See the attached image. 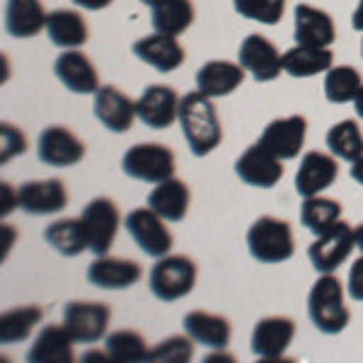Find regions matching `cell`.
<instances>
[{
    "label": "cell",
    "instance_id": "cell-1",
    "mask_svg": "<svg viewBox=\"0 0 363 363\" xmlns=\"http://www.w3.org/2000/svg\"><path fill=\"white\" fill-rule=\"evenodd\" d=\"M179 128L191 155L206 157L223 143V124L213 99L203 92H186L179 102Z\"/></svg>",
    "mask_w": 363,
    "mask_h": 363
},
{
    "label": "cell",
    "instance_id": "cell-2",
    "mask_svg": "<svg viewBox=\"0 0 363 363\" xmlns=\"http://www.w3.org/2000/svg\"><path fill=\"white\" fill-rule=\"evenodd\" d=\"M308 318L315 330L327 337L342 335L351 322L349 308L344 306V284L335 274H320L308 294Z\"/></svg>",
    "mask_w": 363,
    "mask_h": 363
},
{
    "label": "cell",
    "instance_id": "cell-3",
    "mask_svg": "<svg viewBox=\"0 0 363 363\" xmlns=\"http://www.w3.org/2000/svg\"><path fill=\"white\" fill-rule=\"evenodd\" d=\"M247 250L259 264H281L296 255L294 228L277 216H262L247 230Z\"/></svg>",
    "mask_w": 363,
    "mask_h": 363
},
{
    "label": "cell",
    "instance_id": "cell-4",
    "mask_svg": "<svg viewBox=\"0 0 363 363\" xmlns=\"http://www.w3.org/2000/svg\"><path fill=\"white\" fill-rule=\"evenodd\" d=\"M199 267L186 255H165L155 259L148 274V289L160 303L182 301L194 291Z\"/></svg>",
    "mask_w": 363,
    "mask_h": 363
},
{
    "label": "cell",
    "instance_id": "cell-5",
    "mask_svg": "<svg viewBox=\"0 0 363 363\" xmlns=\"http://www.w3.org/2000/svg\"><path fill=\"white\" fill-rule=\"evenodd\" d=\"M177 160L172 148L162 143H136L126 150L121 157V172L136 182L160 184L169 177H174Z\"/></svg>",
    "mask_w": 363,
    "mask_h": 363
},
{
    "label": "cell",
    "instance_id": "cell-6",
    "mask_svg": "<svg viewBox=\"0 0 363 363\" xmlns=\"http://www.w3.org/2000/svg\"><path fill=\"white\" fill-rule=\"evenodd\" d=\"M80 220H83L87 235V250L95 257L109 255V250H112L116 240V233L121 228V211L114 199L95 196L90 203H85Z\"/></svg>",
    "mask_w": 363,
    "mask_h": 363
},
{
    "label": "cell",
    "instance_id": "cell-7",
    "mask_svg": "<svg viewBox=\"0 0 363 363\" xmlns=\"http://www.w3.org/2000/svg\"><path fill=\"white\" fill-rule=\"evenodd\" d=\"M112 308L102 301H70L63 308V327L75 344H97L107 337Z\"/></svg>",
    "mask_w": 363,
    "mask_h": 363
},
{
    "label": "cell",
    "instance_id": "cell-8",
    "mask_svg": "<svg viewBox=\"0 0 363 363\" xmlns=\"http://www.w3.org/2000/svg\"><path fill=\"white\" fill-rule=\"evenodd\" d=\"M124 228L131 235V240L136 242V247L143 252V255L153 257V259H160V257L169 255L174 245V238L167 228V220L162 216H157L153 208H133L131 213H126L124 218Z\"/></svg>",
    "mask_w": 363,
    "mask_h": 363
},
{
    "label": "cell",
    "instance_id": "cell-9",
    "mask_svg": "<svg viewBox=\"0 0 363 363\" xmlns=\"http://www.w3.org/2000/svg\"><path fill=\"white\" fill-rule=\"evenodd\" d=\"M354 250V225H349L347 220H337L330 230L315 235L313 245L308 247V259L318 274H335Z\"/></svg>",
    "mask_w": 363,
    "mask_h": 363
},
{
    "label": "cell",
    "instance_id": "cell-10",
    "mask_svg": "<svg viewBox=\"0 0 363 363\" xmlns=\"http://www.w3.org/2000/svg\"><path fill=\"white\" fill-rule=\"evenodd\" d=\"M308 136V119L303 114L279 116V119L269 121L257 138V143L279 160H296L301 155L303 145H306Z\"/></svg>",
    "mask_w": 363,
    "mask_h": 363
},
{
    "label": "cell",
    "instance_id": "cell-11",
    "mask_svg": "<svg viewBox=\"0 0 363 363\" xmlns=\"http://www.w3.org/2000/svg\"><path fill=\"white\" fill-rule=\"evenodd\" d=\"M238 63L257 83H272L284 73V54L262 34H247L240 44Z\"/></svg>",
    "mask_w": 363,
    "mask_h": 363
},
{
    "label": "cell",
    "instance_id": "cell-12",
    "mask_svg": "<svg viewBox=\"0 0 363 363\" xmlns=\"http://www.w3.org/2000/svg\"><path fill=\"white\" fill-rule=\"evenodd\" d=\"M179 102L182 97L172 85L153 83L145 87L136 99L138 119L148 128L165 131L174 121H179Z\"/></svg>",
    "mask_w": 363,
    "mask_h": 363
},
{
    "label": "cell",
    "instance_id": "cell-13",
    "mask_svg": "<svg viewBox=\"0 0 363 363\" xmlns=\"http://www.w3.org/2000/svg\"><path fill=\"white\" fill-rule=\"evenodd\" d=\"M296 337V322L289 315H269L262 318L252 330L250 347L257 359L277 361L289 351Z\"/></svg>",
    "mask_w": 363,
    "mask_h": 363
},
{
    "label": "cell",
    "instance_id": "cell-14",
    "mask_svg": "<svg viewBox=\"0 0 363 363\" xmlns=\"http://www.w3.org/2000/svg\"><path fill=\"white\" fill-rule=\"evenodd\" d=\"M85 143L68 126H46L37 138V155L49 167H73L83 162Z\"/></svg>",
    "mask_w": 363,
    "mask_h": 363
},
{
    "label": "cell",
    "instance_id": "cell-15",
    "mask_svg": "<svg viewBox=\"0 0 363 363\" xmlns=\"http://www.w3.org/2000/svg\"><path fill=\"white\" fill-rule=\"evenodd\" d=\"M284 160L272 155L262 148L259 143L250 145L242 150V155L235 160V174L242 184L255 186V189H274L284 177Z\"/></svg>",
    "mask_w": 363,
    "mask_h": 363
},
{
    "label": "cell",
    "instance_id": "cell-16",
    "mask_svg": "<svg viewBox=\"0 0 363 363\" xmlns=\"http://www.w3.org/2000/svg\"><path fill=\"white\" fill-rule=\"evenodd\" d=\"M339 177V162L335 155L320 153V150H308L301 157V165L296 169V191L298 196H318L325 189H330Z\"/></svg>",
    "mask_w": 363,
    "mask_h": 363
},
{
    "label": "cell",
    "instance_id": "cell-17",
    "mask_svg": "<svg viewBox=\"0 0 363 363\" xmlns=\"http://www.w3.org/2000/svg\"><path fill=\"white\" fill-rule=\"evenodd\" d=\"M68 186L63 179H32L20 186V208L29 216H56L68 206Z\"/></svg>",
    "mask_w": 363,
    "mask_h": 363
},
{
    "label": "cell",
    "instance_id": "cell-18",
    "mask_svg": "<svg viewBox=\"0 0 363 363\" xmlns=\"http://www.w3.org/2000/svg\"><path fill=\"white\" fill-rule=\"evenodd\" d=\"M95 116L99 119L107 131L112 133H126L131 131L133 121L138 119L136 112V102L121 92L116 85H102L95 92V102H92Z\"/></svg>",
    "mask_w": 363,
    "mask_h": 363
},
{
    "label": "cell",
    "instance_id": "cell-19",
    "mask_svg": "<svg viewBox=\"0 0 363 363\" xmlns=\"http://www.w3.org/2000/svg\"><path fill=\"white\" fill-rule=\"evenodd\" d=\"M131 51L138 61L155 68L157 73H174L186 61L184 46L179 44V37H172V34H148V37L133 42Z\"/></svg>",
    "mask_w": 363,
    "mask_h": 363
},
{
    "label": "cell",
    "instance_id": "cell-20",
    "mask_svg": "<svg viewBox=\"0 0 363 363\" xmlns=\"http://www.w3.org/2000/svg\"><path fill=\"white\" fill-rule=\"evenodd\" d=\"M54 73L61 85L73 95H95L99 90L97 66L80 49H66L54 61Z\"/></svg>",
    "mask_w": 363,
    "mask_h": 363
},
{
    "label": "cell",
    "instance_id": "cell-21",
    "mask_svg": "<svg viewBox=\"0 0 363 363\" xmlns=\"http://www.w3.org/2000/svg\"><path fill=\"white\" fill-rule=\"evenodd\" d=\"M143 277V267L136 259H126V257H112L102 255L95 257L92 264L87 267V281L95 289L104 291H121L136 286Z\"/></svg>",
    "mask_w": 363,
    "mask_h": 363
},
{
    "label": "cell",
    "instance_id": "cell-22",
    "mask_svg": "<svg viewBox=\"0 0 363 363\" xmlns=\"http://www.w3.org/2000/svg\"><path fill=\"white\" fill-rule=\"evenodd\" d=\"M294 39L303 46H332L337 39V25L325 10L298 3L294 10Z\"/></svg>",
    "mask_w": 363,
    "mask_h": 363
},
{
    "label": "cell",
    "instance_id": "cell-23",
    "mask_svg": "<svg viewBox=\"0 0 363 363\" xmlns=\"http://www.w3.org/2000/svg\"><path fill=\"white\" fill-rule=\"evenodd\" d=\"M182 327L196 344L211 351H223L233 337L230 320L223 315L206 313V310H189L182 318Z\"/></svg>",
    "mask_w": 363,
    "mask_h": 363
},
{
    "label": "cell",
    "instance_id": "cell-24",
    "mask_svg": "<svg viewBox=\"0 0 363 363\" xmlns=\"http://www.w3.org/2000/svg\"><path fill=\"white\" fill-rule=\"evenodd\" d=\"M46 37L58 49H80L90 39V25L85 15L73 8H58L51 10L46 17Z\"/></svg>",
    "mask_w": 363,
    "mask_h": 363
},
{
    "label": "cell",
    "instance_id": "cell-25",
    "mask_svg": "<svg viewBox=\"0 0 363 363\" xmlns=\"http://www.w3.org/2000/svg\"><path fill=\"white\" fill-rule=\"evenodd\" d=\"M245 70L240 63L233 61H206L201 68L196 70L194 83L196 90L203 92L211 99L228 97L245 83Z\"/></svg>",
    "mask_w": 363,
    "mask_h": 363
},
{
    "label": "cell",
    "instance_id": "cell-26",
    "mask_svg": "<svg viewBox=\"0 0 363 363\" xmlns=\"http://www.w3.org/2000/svg\"><path fill=\"white\" fill-rule=\"evenodd\" d=\"M46 17L42 0H5V32L13 39H32L46 29Z\"/></svg>",
    "mask_w": 363,
    "mask_h": 363
},
{
    "label": "cell",
    "instance_id": "cell-27",
    "mask_svg": "<svg viewBox=\"0 0 363 363\" xmlns=\"http://www.w3.org/2000/svg\"><path fill=\"white\" fill-rule=\"evenodd\" d=\"M75 339L63 325H44L27 351L29 363H70Z\"/></svg>",
    "mask_w": 363,
    "mask_h": 363
},
{
    "label": "cell",
    "instance_id": "cell-28",
    "mask_svg": "<svg viewBox=\"0 0 363 363\" xmlns=\"http://www.w3.org/2000/svg\"><path fill=\"white\" fill-rule=\"evenodd\" d=\"M191 203V191L189 184L177 177H169L160 184H155V189L148 194V206L155 211L157 216L167 220V223H179L186 218V211Z\"/></svg>",
    "mask_w": 363,
    "mask_h": 363
},
{
    "label": "cell",
    "instance_id": "cell-29",
    "mask_svg": "<svg viewBox=\"0 0 363 363\" xmlns=\"http://www.w3.org/2000/svg\"><path fill=\"white\" fill-rule=\"evenodd\" d=\"M335 66V54L330 46H303L296 44L284 51V73L291 78H315Z\"/></svg>",
    "mask_w": 363,
    "mask_h": 363
},
{
    "label": "cell",
    "instance_id": "cell-30",
    "mask_svg": "<svg viewBox=\"0 0 363 363\" xmlns=\"http://www.w3.org/2000/svg\"><path fill=\"white\" fill-rule=\"evenodd\" d=\"M196 20V8L191 0H162L153 8L150 15V25L155 32L160 34H172L179 37L186 29L194 25Z\"/></svg>",
    "mask_w": 363,
    "mask_h": 363
},
{
    "label": "cell",
    "instance_id": "cell-31",
    "mask_svg": "<svg viewBox=\"0 0 363 363\" xmlns=\"http://www.w3.org/2000/svg\"><path fill=\"white\" fill-rule=\"evenodd\" d=\"M44 240L63 257H78L87 250V235L83 220L78 218H58L46 225Z\"/></svg>",
    "mask_w": 363,
    "mask_h": 363
},
{
    "label": "cell",
    "instance_id": "cell-32",
    "mask_svg": "<svg viewBox=\"0 0 363 363\" xmlns=\"http://www.w3.org/2000/svg\"><path fill=\"white\" fill-rule=\"evenodd\" d=\"M42 320H44L42 306H20L13 310H5L0 315V342L3 344L27 342Z\"/></svg>",
    "mask_w": 363,
    "mask_h": 363
},
{
    "label": "cell",
    "instance_id": "cell-33",
    "mask_svg": "<svg viewBox=\"0 0 363 363\" xmlns=\"http://www.w3.org/2000/svg\"><path fill=\"white\" fill-rule=\"evenodd\" d=\"M327 150L344 162H354L363 155V133L356 119H344L335 124L325 136Z\"/></svg>",
    "mask_w": 363,
    "mask_h": 363
},
{
    "label": "cell",
    "instance_id": "cell-34",
    "mask_svg": "<svg viewBox=\"0 0 363 363\" xmlns=\"http://www.w3.org/2000/svg\"><path fill=\"white\" fill-rule=\"evenodd\" d=\"M337 220H342V203H339L337 199L322 196V194L303 199L301 223L303 228H308L313 235H322V233L330 230Z\"/></svg>",
    "mask_w": 363,
    "mask_h": 363
},
{
    "label": "cell",
    "instance_id": "cell-35",
    "mask_svg": "<svg viewBox=\"0 0 363 363\" xmlns=\"http://www.w3.org/2000/svg\"><path fill=\"white\" fill-rule=\"evenodd\" d=\"M361 85L363 78L354 66H332L325 73V99L330 104H354Z\"/></svg>",
    "mask_w": 363,
    "mask_h": 363
},
{
    "label": "cell",
    "instance_id": "cell-36",
    "mask_svg": "<svg viewBox=\"0 0 363 363\" xmlns=\"http://www.w3.org/2000/svg\"><path fill=\"white\" fill-rule=\"evenodd\" d=\"M104 349H107L112 361H148V342L136 330H116L104 337Z\"/></svg>",
    "mask_w": 363,
    "mask_h": 363
},
{
    "label": "cell",
    "instance_id": "cell-37",
    "mask_svg": "<svg viewBox=\"0 0 363 363\" xmlns=\"http://www.w3.org/2000/svg\"><path fill=\"white\" fill-rule=\"evenodd\" d=\"M233 8L245 20L274 27L286 13V0H233Z\"/></svg>",
    "mask_w": 363,
    "mask_h": 363
},
{
    "label": "cell",
    "instance_id": "cell-38",
    "mask_svg": "<svg viewBox=\"0 0 363 363\" xmlns=\"http://www.w3.org/2000/svg\"><path fill=\"white\" fill-rule=\"evenodd\" d=\"M194 339L189 335H172L167 339H162L160 344H155L148 354V361L157 363H186L194 356Z\"/></svg>",
    "mask_w": 363,
    "mask_h": 363
},
{
    "label": "cell",
    "instance_id": "cell-39",
    "mask_svg": "<svg viewBox=\"0 0 363 363\" xmlns=\"http://www.w3.org/2000/svg\"><path fill=\"white\" fill-rule=\"evenodd\" d=\"M25 150H27L25 131H20V128L8 124V121H3L0 124V162L8 165L10 160L25 155Z\"/></svg>",
    "mask_w": 363,
    "mask_h": 363
},
{
    "label": "cell",
    "instance_id": "cell-40",
    "mask_svg": "<svg viewBox=\"0 0 363 363\" xmlns=\"http://www.w3.org/2000/svg\"><path fill=\"white\" fill-rule=\"evenodd\" d=\"M347 294H349L351 301L363 303V257H359V259H356L349 269Z\"/></svg>",
    "mask_w": 363,
    "mask_h": 363
},
{
    "label": "cell",
    "instance_id": "cell-41",
    "mask_svg": "<svg viewBox=\"0 0 363 363\" xmlns=\"http://www.w3.org/2000/svg\"><path fill=\"white\" fill-rule=\"evenodd\" d=\"M17 208H20V189H15L13 184L3 182V184H0V216L8 218Z\"/></svg>",
    "mask_w": 363,
    "mask_h": 363
},
{
    "label": "cell",
    "instance_id": "cell-42",
    "mask_svg": "<svg viewBox=\"0 0 363 363\" xmlns=\"http://www.w3.org/2000/svg\"><path fill=\"white\" fill-rule=\"evenodd\" d=\"M0 235H3V250H0V257H8V250H13V245H15V238H17V233H15V228L13 225H8V223H3L0 225Z\"/></svg>",
    "mask_w": 363,
    "mask_h": 363
},
{
    "label": "cell",
    "instance_id": "cell-43",
    "mask_svg": "<svg viewBox=\"0 0 363 363\" xmlns=\"http://www.w3.org/2000/svg\"><path fill=\"white\" fill-rule=\"evenodd\" d=\"M114 0H73V5L75 8H80V10H92V13H97V10H104V8H109Z\"/></svg>",
    "mask_w": 363,
    "mask_h": 363
},
{
    "label": "cell",
    "instance_id": "cell-44",
    "mask_svg": "<svg viewBox=\"0 0 363 363\" xmlns=\"http://www.w3.org/2000/svg\"><path fill=\"white\" fill-rule=\"evenodd\" d=\"M351 27H354V32L363 34V0H359V5L354 8V15H351Z\"/></svg>",
    "mask_w": 363,
    "mask_h": 363
},
{
    "label": "cell",
    "instance_id": "cell-45",
    "mask_svg": "<svg viewBox=\"0 0 363 363\" xmlns=\"http://www.w3.org/2000/svg\"><path fill=\"white\" fill-rule=\"evenodd\" d=\"M349 174H351V179H354L356 184H361V186H363V155L359 157V160H354V162H351Z\"/></svg>",
    "mask_w": 363,
    "mask_h": 363
},
{
    "label": "cell",
    "instance_id": "cell-46",
    "mask_svg": "<svg viewBox=\"0 0 363 363\" xmlns=\"http://www.w3.org/2000/svg\"><path fill=\"white\" fill-rule=\"evenodd\" d=\"M354 242H356V250H359L363 257V223L354 228Z\"/></svg>",
    "mask_w": 363,
    "mask_h": 363
},
{
    "label": "cell",
    "instance_id": "cell-47",
    "mask_svg": "<svg viewBox=\"0 0 363 363\" xmlns=\"http://www.w3.org/2000/svg\"><path fill=\"white\" fill-rule=\"evenodd\" d=\"M354 109H356V116L363 121V85H361L359 95H356V99H354Z\"/></svg>",
    "mask_w": 363,
    "mask_h": 363
},
{
    "label": "cell",
    "instance_id": "cell-48",
    "mask_svg": "<svg viewBox=\"0 0 363 363\" xmlns=\"http://www.w3.org/2000/svg\"><path fill=\"white\" fill-rule=\"evenodd\" d=\"M138 3L148 5V8H155V5H157V3H162V0H138Z\"/></svg>",
    "mask_w": 363,
    "mask_h": 363
},
{
    "label": "cell",
    "instance_id": "cell-49",
    "mask_svg": "<svg viewBox=\"0 0 363 363\" xmlns=\"http://www.w3.org/2000/svg\"><path fill=\"white\" fill-rule=\"evenodd\" d=\"M361 58H363V39H361Z\"/></svg>",
    "mask_w": 363,
    "mask_h": 363
}]
</instances>
